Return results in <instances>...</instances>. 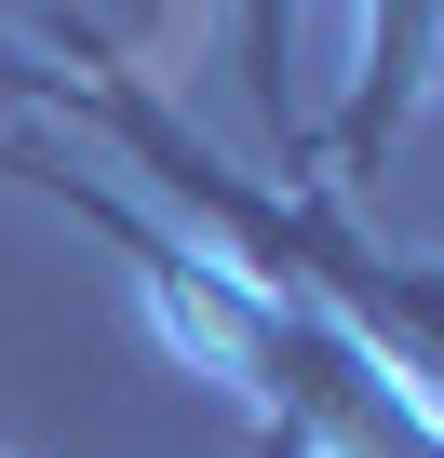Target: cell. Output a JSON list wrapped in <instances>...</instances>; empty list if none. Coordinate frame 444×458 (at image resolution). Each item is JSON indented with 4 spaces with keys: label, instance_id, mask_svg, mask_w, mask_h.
I'll return each instance as SVG.
<instances>
[{
    "label": "cell",
    "instance_id": "obj_1",
    "mask_svg": "<svg viewBox=\"0 0 444 458\" xmlns=\"http://www.w3.org/2000/svg\"><path fill=\"white\" fill-rule=\"evenodd\" d=\"M0 95L95 122V135L162 189V216L188 229V243H215V257H230L243 284H270V297L337 310L417 404H444V257L377 243L364 202H350L337 175H283V189L243 175L215 135H188V122L162 108V81H135L95 28H14V14H0Z\"/></svg>",
    "mask_w": 444,
    "mask_h": 458
},
{
    "label": "cell",
    "instance_id": "obj_2",
    "mask_svg": "<svg viewBox=\"0 0 444 458\" xmlns=\"http://www.w3.org/2000/svg\"><path fill=\"white\" fill-rule=\"evenodd\" d=\"M0 175H28L54 216H81L95 243L121 257V284L148 297V324L256 418V458H444V404H417L337 310L243 284L215 243H188V229H162L148 202H121L54 135H14V122H0Z\"/></svg>",
    "mask_w": 444,
    "mask_h": 458
},
{
    "label": "cell",
    "instance_id": "obj_3",
    "mask_svg": "<svg viewBox=\"0 0 444 458\" xmlns=\"http://www.w3.org/2000/svg\"><path fill=\"white\" fill-rule=\"evenodd\" d=\"M444 81V0H364V68H350V108L323 135V175L364 202V175L390 162V135L417 122V95Z\"/></svg>",
    "mask_w": 444,
    "mask_h": 458
},
{
    "label": "cell",
    "instance_id": "obj_4",
    "mask_svg": "<svg viewBox=\"0 0 444 458\" xmlns=\"http://www.w3.org/2000/svg\"><path fill=\"white\" fill-rule=\"evenodd\" d=\"M431 95H444V81H431Z\"/></svg>",
    "mask_w": 444,
    "mask_h": 458
}]
</instances>
